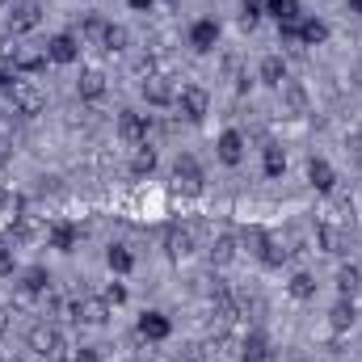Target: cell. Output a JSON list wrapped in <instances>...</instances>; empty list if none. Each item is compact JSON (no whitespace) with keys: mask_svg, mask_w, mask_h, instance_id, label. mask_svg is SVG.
Listing matches in <instances>:
<instances>
[{"mask_svg":"<svg viewBox=\"0 0 362 362\" xmlns=\"http://www.w3.org/2000/svg\"><path fill=\"white\" fill-rule=\"evenodd\" d=\"M122 299H127V286L110 282V286H105V303H122Z\"/></svg>","mask_w":362,"mask_h":362,"instance_id":"35","label":"cell"},{"mask_svg":"<svg viewBox=\"0 0 362 362\" xmlns=\"http://www.w3.org/2000/svg\"><path fill=\"white\" fill-rule=\"evenodd\" d=\"M240 156H245V135L240 131H223L219 135V160L223 165H240Z\"/></svg>","mask_w":362,"mask_h":362,"instance_id":"11","label":"cell"},{"mask_svg":"<svg viewBox=\"0 0 362 362\" xmlns=\"http://www.w3.org/2000/svg\"><path fill=\"white\" fill-rule=\"evenodd\" d=\"M72 320H81V325H105L110 320V303L97 299V295H81L76 308H72Z\"/></svg>","mask_w":362,"mask_h":362,"instance_id":"5","label":"cell"},{"mask_svg":"<svg viewBox=\"0 0 362 362\" xmlns=\"http://www.w3.org/2000/svg\"><path fill=\"white\" fill-rule=\"evenodd\" d=\"M72 362H97V354H93V350H81V354H76Z\"/></svg>","mask_w":362,"mask_h":362,"instance_id":"39","label":"cell"},{"mask_svg":"<svg viewBox=\"0 0 362 362\" xmlns=\"http://www.w3.org/2000/svg\"><path fill=\"white\" fill-rule=\"evenodd\" d=\"M177 89L169 76H160V72H148V81H144V97L152 101V105H169V101H177Z\"/></svg>","mask_w":362,"mask_h":362,"instance_id":"7","label":"cell"},{"mask_svg":"<svg viewBox=\"0 0 362 362\" xmlns=\"http://www.w3.org/2000/svg\"><path fill=\"white\" fill-rule=\"evenodd\" d=\"M232 257H236V240H232V236H219V240L211 245V262H215V266H228Z\"/></svg>","mask_w":362,"mask_h":362,"instance_id":"26","label":"cell"},{"mask_svg":"<svg viewBox=\"0 0 362 362\" xmlns=\"http://www.w3.org/2000/svg\"><path fill=\"white\" fill-rule=\"evenodd\" d=\"M148 131H152V118L148 114H135V110H122V118H118V135L127 139V144H148Z\"/></svg>","mask_w":362,"mask_h":362,"instance_id":"3","label":"cell"},{"mask_svg":"<svg viewBox=\"0 0 362 362\" xmlns=\"http://www.w3.org/2000/svg\"><path fill=\"white\" fill-rule=\"evenodd\" d=\"M266 358H270L266 337H262V333H249V337L240 341V362H266Z\"/></svg>","mask_w":362,"mask_h":362,"instance_id":"15","label":"cell"},{"mask_svg":"<svg viewBox=\"0 0 362 362\" xmlns=\"http://www.w3.org/2000/svg\"><path fill=\"white\" fill-rule=\"evenodd\" d=\"M270 13L278 17V25L282 21H299V0H270Z\"/></svg>","mask_w":362,"mask_h":362,"instance_id":"27","label":"cell"},{"mask_svg":"<svg viewBox=\"0 0 362 362\" xmlns=\"http://www.w3.org/2000/svg\"><path fill=\"white\" fill-rule=\"evenodd\" d=\"M101 47H105V51H122V47H127V30H122V25H110L105 38H101Z\"/></svg>","mask_w":362,"mask_h":362,"instance_id":"31","label":"cell"},{"mask_svg":"<svg viewBox=\"0 0 362 362\" xmlns=\"http://www.w3.org/2000/svg\"><path fill=\"white\" fill-rule=\"evenodd\" d=\"M320 245H325L329 253H341V249H346V232H341L337 223H320Z\"/></svg>","mask_w":362,"mask_h":362,"instance_id":"23","label":"cell"},{"mask_svg":"<svg viewBox=\"0 0 362 362\" xmlns=\"http://www.w3.org/2000/svg\"><path fill=\"white\" fill-rule=\"evenodd\" d=\"M350 8H354V13H362V0H350Z\"/></svg>","mask_w":362,"mask_h":362,"instance_id":"41","label":"cell"},{"mask_svg":"<svg viewBox=\"0 0 362 362\" xmlns=\"http://www.w3.org/2000/svg\"><path fill=\"white\" fill-rule=\"evenodd\" d=\"M76 55H81V42H76L72 34H55V38L47 42V59H51V64H72Z\"/></svg>","mask_w":362,"mask_h":362,"instance_id":"8","label":"cell"},{"mask_svg":"<svg viewBox=\"0 0 362 362\" xmlns=\"http://www.w3.org/2000/svg\"><path fill=\"white\" fill-rule=\"evenodd\" d=\"M38 21H42V4H34V0H21V4H13V13H8V30H13V34H30Z\"/></svg>","mask_w":362,"mask_h":362,"instance_id":"6","label":"cell"},{"mask_svg":"<svg viewBox=\"0 0 362 362\" xmlns=\"http://www.w3.org/2000/svg\"><path fill=\"white\" fill-rule=\"evenodd\" d=\"M337 282H341V291H354V286H358V270H341Z\"/></svg>","mask_w":362,"mask_h":362,"instance_id":"36","label":"cell"},{"mask_svg":"<svg viewBox=\"0 0 362 362\" xmlns=\"http://www.w3.org/2000/svg\"><path fill=\"white\" fill-rule=\"evenodd\" d=\"M0 274H13V253L8 249H0Z\"/></svg>","mask_w":362,"mask_h":362,"instance_id":"38","label":"cell"},{"mask_svg":"<svg viewBox=\"0 0 362 362\" xmlns=\"http://www.w3.org/2000/svg\"><path fill=\"white\" fill-rule=\"evenodd\" d=\"M105 266L114 274H127L131 266H135V253L127 249V245H110V253H105Z\"/></svg>","mask_w":362,"mask_h":362,"instance_id":"19","label":"cell"},{"mask_svg":"<svg viewBox=\"0 0 362 362\" xmlns=\"http://www.w3.org/2000/svg\"><path fill=\"white\" fill-rule=\"evenodd\" d=\"M131 169H135L139 177H144V173H152V169H156V152H152L148 144H139V148H135V156H131Z\"/></svg>","mask_w":362,"mask_h":362,"instance_id":"25","label":"cell"},{"mask_svg":"<svg viewBox=\"0 0 362 362\" xmlns=\"http://www.w3.org/2000/svg\"><path fill=\"white\" fill-rule=\"evenodd\" d=\"M253 240H257V257H262V266H282V262H286V245H282V240L262 236V232H253Z\"/></svg>","mask_w":362,"mask_h":362,"instance_id":"10","label":"cell"},{"mask_svg":"<svg viewBox=\"0 0 362 362\" xmlns=\"http://www.w3.org/2000/svg\"><path fill=\"white\" fill-rule=\"evenodd\" d=\"M282 89H286V101H291V110H295V114H303V110H308V93L299 89V85H291V81H286Z\"/></svg>","mask_w":362,"mask_h":362,"instance_id":"32","label":"cell"},{"mask_svg":"<svg viewBox=\"0 0 362 362\" xmlns=\"http://www.w3.org/2000/svg\"><path fill=\"white\" fill-rule=\"evenodd\" d=\"M262 81H266V85H274V89H282V85H286V64H282L278 55L262 59Z\"/></svg>","mask_w":362,"mask_h":362,"instance_id":"20","label":"cell"},{"mask_svg":"<svg viewBox=\"0 0 362 362\" xmlns=\"http://www.w3.org/2000/svg\"><path fill=\"white\" fill-rule=\"evenodd\" d=\"M262 165H266V177H282V173H286V156H282V148H278V144H270V148H266Z\"/></svg>","mask_w":362,"mask_h":362,"instance_id":"24","label":"cell"},{"mask_svg":"<svg viewBox=\"0 0 362 362\" xmlns=\"http://www.w3.org/2000/svg\"><path fill=\"white\" fill-rule=\"evenodd\" d=\"M291 295H295V299H312V295H316V278H312V274H295V278H291Z\"/></svg>","mask_w":362,"mask_h":362,"instance_id":"28","label":"cell"},{"mask_svg":"<svg viewBox=\"0 0 362 362\" xmlns=\"http://www.w3.org/2000/svg\"><path fill=\"white\" fill-rule=\"evenodd\" d=\"M333 325H337V329L354 325V308H350V303H337V308H333Z\"/></svg>","mask_w":362,"mask_h":362,"instance_id":"33","label":"cell"},{"mask_svg":"<svg viewBox=\"0 0 362 362\" xmlns=\"http://www.w3.org/2000/svg\"><path fill=\"white\" fill-rule=\"evenodd\" d=\"M325 38H329V25H325L320 17H308V21H299V42L316 47V42H325Z\"/></svg>","mask_w":362,"mask_h":362,"instance_id":"17","label":"cell"},{"mask_svg":"<svg viewBox=\"0 0 362 362\" xmlns=\"http://www.w3.org/2000/svg\"><path fill=\"white\" fill-rule=\"evenodd\" d=\"M194 253V232L189 228H173L169 232V257H189Z\"/></svg>","mask_w":362,"mask_h":362,"instance_id":"18","label":"cell"},{"mask_svg":"<svg viewBox=\"0 0 362 362\" xmlns=\"http://www.w3.org/2000/svg\"><path fill=\"white\" fill-rule=\"evenodd\" d=\"M156 0H131V8H152Z\"/></svg>","mask_w":362,"mask_h":362,"instance_id":"40","label":"cell"},{"mask_svg":"<svg viewBox=\"0 0 362 362\" xmlns=\"http://www.w3.org/2000/svg\"><path fill=\"white\" fill-rule=\"evenodd\" d=\"M25 346H30L34 354H42V358H64V337H59L51 325H34V329L25 333Z\"/></svg>","mask_w":362,"mask_h":362,"instance_id":"1","label":"cell"},{"mask_svg":"<svg viewBox=\"0 0 362 362\" xmlns=\"http://www.w3.org/2000/svg\"><path fill=\"white\" fill-rule=\"evenodd\" d=\"M206 105H211L206 89H198V85H181L177 89V110L189 118V122H198V118L206 114Z\"/></svg>","mask_w":362,"mask_h":362,"instance_id":"4","label":"cell"},{"mask_svg":"<svg viewBox=\"0 0 362 362\" xmlns=\"http://www.w3.org/2000/svg\"><path fill=\"white\" fill-rule=\"evenodd\" d=\"M165 4H177V0H165Z\"/></svg>","mask_w":362,"mask_h":362,"instance_id":"42","label":"cell"},{"mask_svg":"<svg viewBox=\"0 0 362 362\" xmlns=\"http://www.w3.org/2000/svg\"><path fill=\"white\" fill-rule=\"evenodd\" d=\"M13 68H17V72H42V68H47V51L13 47Z\"/></svg>","mask_w":362,"mask_h":362,"instance_id":"13","label":"cell"},{"mask_svg":"<svg viewBox=\"0 0 362 362\" xmlns=\"http://www.w3.org/2000/svg\"><path fill=\"white\" fill-rule=\"evenodd\" d=\"M105 30H110V25H105L101 17H85V25H81V38H85V42H101V38H105Z\"/></svg>","mask_w":362,"mask_h":362,"instance_id":"30","label":"cell"},{"mask_svg":"<svg viewBox=\"0 0 362 362\" xmlns=\"http://www.w3.org/2000/svg\"><path fill=\"white\" fill-rule=\"evenodd\" d=\"M257 17H262V8H257V4L249 0V4L240 8V25H249V30H253V25H257Z\"/></svg>","mask_w":362,"mask_h":362,"instance_id":"34","label":"cell"},{"mask_svg":"<svg viewBox=\"0 0 362 362\" xmlns=\"http://www.w3.org/2000/svg\"><path fill=\"white\" fill-rule=\"evenodd\" d=\"M8 329H13V312H8V308H4V303H0V337H4V333H8Z\"/></svg>","mask_w":362,"mask_h":362,"instance_id":"37","label":"cell"},{"mask_svg":"<svg viewBox=\"0 0 362 362\" xmlns=\"http://www.w3.org/2000/svg\"><path fill=\"white\" fill-rule=\"evenodd\" d=\"M308 181H312V185H316V189H333V165H329V160H312V165H308Z\"/></svg>","mask_w":362,"mask_h":362,"instance_id":"21","label":"cell"},{"mask_svg":"<svg viewBox=\"0 0 362 362\" xmlns=\"http://www.w3.org/2000/svg\"><path fill=\"white\" fill-rule=\"evenodd\" d=\"M51 245H55L59 253H72V249H76V228H72V223H55V228H51Z\"/></svg>","mask_w":362,"mask_h":362,"instance_id":"22","label":"cell"},{"mask_svg":"<svg viewBox=\"0 0 362 362\" xmlns=\"http://www.w3.org/2000/svg\"><path fill=\"white\" fill-rule=\"evenodd\" d=\"M13 105H17V118H34L47 105V93L38 89L34 81H17L13 85Z\"/></svg>","mask_w":362,"mask_h":362,"instance_id":"2","label":"cell"},{"mask_svg":"<svg viewBox=\"0 0 362 362\" xmlns=\"http://www.w3.org/2000/svg\"><path fill=\"white\" fill-rule=\"evenodd\" d=\"M189 42H194V51H215V42H219V25H215V21H194Z\"/></svg>","mask_w":362,"mask_h":362,"instance_id":"12","label":"cell"},{"mask_svg":"<svg viewBox=\"0 0 362 362\" xmlns=\"http://www.w3.org/2000/svg\"><path fill=\"white\" fill-rule=\"evenodd\" d=\"M173 177H177L181 194H198V189H202V173H198V160H194V156H181L177 169H173Z\"/></svg>","mask_w":362,"mask_h":362,"instance_id":"9","label":"cell"},{"mask_svg":"<svg viewBox=\"0 0 362 362\" xmlns=\"http://www.w3.org/2000/svg\"><path fill=\"white\" fill-rule=\"evenodd\" d=\"M139 333H144L148 341H165V337H169V316H160V312H144V316H139Z\"/></svg>","mask_w":362,"mask_h":362,"instance_id":"14","label":"cell"},{"mask_svg":"<svg viewBox=\"0 0 362 362\" xmlns=\"http://www.w3.org/2000/svg\"><path fill=\"white\" fill-rule=\"evenodd\" d=\"M76 93H81L85 101H97V97L105 93V76H101L97 68H89V72H81V81H76Z\"/></svg>","mask_w":362,"mask_h":362,"instance_id":"16","label":"cell"},{"mask_svg":"<svg viewBox=\"0 0 362 362\" xmlns=\"http://www.w3.org/2000/svg\"><path fill=\"white\" fill-rule=\"evenodd\" d=\"M47 282H51V274L34 266V270H25V282H21V286H25L30 295H42V291H47Z\"/></svg>","mask_w":362,"mask_h":362,"instance_id":"29","label":"cell"}]
</instances>
